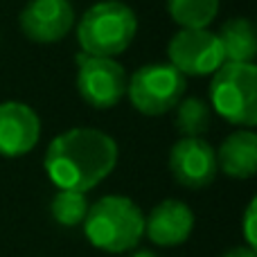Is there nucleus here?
I'll use <instances>...</instances> for the list:
<instances>
[{"label": "nucleus", "mask_w": 257, "mask_h": 257, "mask_svg": "<svg viewBox=\"0 0 257 257\" xmlns=\"http://www.w3.org/2000/svg\"><path fill=\"white\" fill-rule=\"evenodd\" d=\"M41 138V120L23 102L0 104V156L18 158L30 154Z\"/></svg>", "instance_id": "nucleus-10"}, {"label": "nucleus", "mask_w": 257, "mask_h": 257, "mask_svg": "<svg viewBox=\"0 0 257 257\" xmlns=\"http://www.w3.org/2000/svg\"><path fill=\"white\" fill-rule=\"evenodd\" d=\"M210 106L199 97H183L176 104V128L183 138H201L210 128Z\"/></svg>", "instance_id": "nucleus-15"}, {"label": "nucleus", "mask_w": 257, "mask_h": 257, "mask_svg": "<svg viewBox=\"0 0 257 257\" xmlns=\"http://www.w3.org/2000/svg\"><path fill=\"white\" fill-rule=\"evenodd\" d=\"M77 90L81 99L93 108H113L126 95L128 77L111 57H90L81 52L77 57Z\"/></svg>", "instance_id": "nucleus-6"}, {"label": "nucleus", "mask_w": 257, "mask_h": 257, "mask_svg": "<svg viewBox=\"0 0 257 257\" xmlns=\"http://www.w3.org/2000/svg\"><path fill=\"white\" fill-rule=\"evenodd\" d=\"M136 32L138 18L128 5L120 0H102L81 16L77 25V41L84 54L115 59L133 43Z\"/></svg>", "instance_id": "nucleus-3"}, {"label": "nucleus", "mask_w": 257, "mask_h": 257, "mask_svg": "<svg viewBox=\"0 0 257 257\" xmlns=\"http://www.w3.org/2000/svg\"><path fill=\"white\" fill-rule=\"evenodd\" d=\"M23 34L34 43H57L70 34L75 9L70 0H30L18 16Z\"/></svg>", "instance_id": "nucleus-9"}, {"label": "nucleus", "mask_w": 257, "mask_h": 257, "mask_svg": "<svg viewBox=\"0 0 257 257\" xmlns=\"http://www.w3.org/2000/svg\"><path fill=\"white\" fill-rule=\"evenodd\" d=\"M84 235L104 253H126L145 237V214L140 205L122 194H108L88 205Z\"/></svg>", "instance_id": "nucleus-2"}, {"label": "nucleus", "mask_w": 257, "mask_h": 257, "mask_svg": "<svg viewBox=\"0 0 257 257\" xmlns=\"http://www.w3.org/2000/svg\"><path fill=\"white\" fill-rule=\"evenodd\" d=\"M169 169L178 185L203 190L217 178V151L203 138H181L169 151Z\"/></svg>", "instance_id": "nucleus-8"}, {"label": "nucleus", "mask_w": 257, "mask_h": 257, "mask_svg": "<svg viewBox=\"0 0 257 257\" xmlns=\"http://www.w3.org/2000/svg\"><path fill=\"white\" fill-rule=\"evenodd\" d=\"M255 205L257 201L253 199L248 203V210H246V217H244V235L250 248H255Z\"/></svg>", "instance_id": "nucleus-17"}, {"label": "nucleus", "mask_w": 257, "mask_h": 257, "mask_svg": "<svg viewBox=\"0 0 257 257\" xmlns=\"http://www.w3.org/2000/svg\"><path fill=\"white\" fill-rule=\"evenodd\" d=\"M210 102L214 111L235 126L257 124V68L255 63L223 61L212 72Z\"/></svg>", "instance_id": "nucleus-4"}, {"label": "nucleus", "mask_w": 257, "mask_h": 257, "mask_svg": "<svg viewBox=\"0 0 257 257\" xmlns=\"http://www.w3.org/2000/svg\"><path fill=\"white\" fill-rule=\"evenodd\" d=\"M194 228V212L178 199H165L145 217V235L156 246L174 248L187 241Z\"/></svg>", "instance_id": "nucleus-11"}, {"label": "nucleus", "mask_w": 257, "mask_h": 257, "mask_svg": "<svg viewBox=\"0 0 257 257\" xmlns=\"http://www.w3.org/2000/svg\"><path fill=\"white\" fill-rule=\"evenodd\" d=\"M128 257H158V255L151 253V250H136V253H131Z\"/></svg>", "instance_id": "nucleus-19"}, {"label": "nucleus", "mask_w": 257, "mask_h": 257, "mask_svg": "<svg viewBox=\"0 0 257 257\" xmlns=\"http://www.w3.org/2000/svg\"><path fill=\"white\" fill-rule=\"evenodd\" d=\"M86 212H88V201H86L84 192H72V190H59L52 196L50 203V214L52 219L63 228H75L84 223Z\"/></svg>", "instance_id": "nucleus-16"}, {"label": "nucleus", "mask_w": 257, "mask_h": 257, "mask_svg": "<svg viewBox=\"0 0 257 257\" xmlns=\"http://www.w3.org/2000/svg\"><path fill=\"white\" fill-rule=\"evenodd\" d=\"M217 167L230 178H250L257 172V136L250 128L235 131L217 151Z\"/></svg>", "instance_id": "nucleus-12"}, {"label": "nucleus", "mask_w": 257, "mask_h": 257, "mask_svg": "<svg viewBox=\"0 0 257 257\" xmlns=\"http://www.w3.org/2000/svg\"><path fill=\"white\" fill-rule=\"evenodd\" d=\"M187 81L172 63H149L138 68L126 84V95L142 115H165L185 97Z\"/></svg>", "instance_id": "nucleus-5"}, {"label": "nucleus", "mask_w": 257, "mask_h": 257, "mask_svg": "<svg viewBox=\"0 0 257 257\" xmlns=\"http://www.w3.org/2000/svg\"><path fill=\"white\" fill-rule=\"evenodd\" d=\"M43 165L59 190L86 194L115 169L117 142L99 128L77 126L50 142Z\"/></svg>", "instance_id": "nucleus-1"}, {"label": "nucleus", "mask_w": 257, "mask_h": 257, "mask_svg": "<svg viewBox=\"0 0 257 257\" xmlns=\"http://www.w3.org/2000/svg\"><path fill=\"white\" fill-rule=\"evenodd\" d=\"M167 12L181 30H208L219 14V0H167Z\"/></svg>", "instance_id": "nucleus-14"}, {"label": "nucleus", "mask_w": 257, "mask_h": 257, "mask_svg": "<svg viewBox=\"0 0 257 257\" xmlns=\"http://www.w3.org/2000/svg\"><path fill=\"white\" fill-rule=\"evenodd\" d=\"M223 50V61L228 63H253L257 54V34L248 18L235 16L217 32Z\"/></svg>", "instance_id": "nucleus-13"}, {"label": "nucleus", "mask_w": 257, "mask_h": 257, "mask_svg": "<svg viewBox=\"0 0 257 257\" xmlns=\"http://www.w3.org/2000/svg\"><path fill=\"white\" fill-rule=\"evenodd\" d=\"M221 257H257V255L255 248H250V246H237V248H230L228 253H223Z\"/></svg>", "instance_id": "nucleus-18"}, {"label": "nucleus", "mask_w": 257, "mask_h": 257, "mask_svg": "<svg viewBox=\"0 0 257 257\" xmlns=\"http://www.w3.org/2000/svg\"><path fill=\"white\" fill-rule=\"evenodd\" d=\"M169 63L183 77L212 75L223 63V50L219 36L210 30H181L167 45Z\"/></svg>", "instance_id": "nucleus-7"}]
</instances>
